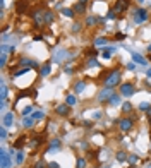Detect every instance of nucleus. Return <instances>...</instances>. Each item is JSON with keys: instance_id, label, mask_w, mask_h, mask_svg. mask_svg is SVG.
Segmentation results:
<instances>
[{"instance_id": "obj_36", "label": "nucleus", "mask_w": 151, "mask_h": 168, "mask_svg": "<svg viewBox=\"0 0 151 168\" xmlns=\"http://www.w3.org/2000/svg\"><path fill=\"white\" fill-rule=\"evenodd\" d=\"M31 111H33V106L29 105V106H26V108H22V111H21V113H22V117H27L29 113H31Z\"/></svg>"}, {"instance_id": "obj_22", "label": "nucleus", "mask_w": 151, "mask_h": 168, "mask_svg": "<svg viewBox=\"0 0 151 168\" xmlns=\"http://www.w3.org/2000/svg\"><path fill=\"white\" fill-rule=\"evenodd\" d=\"M62 16H65V17H70V19H72V17L76 16V12H74V9H62Z\"/></svg>"}, {"instance_id": "obj_13", "label": "nucleus", "mask_w": 151, "mask_h": 168, "mask_svg": "<svg viewBox=\"0 0 151 168\" xmlns=\"http://www.w3.org/2000/svg\"><path fill=\"white\" fill-rule=\"evenodd\" d=\"M72 9H74L76 14H84V12H86V4H84V2H77Z\"/></svg>"}, {"instance_id": "obj_54", "label": "nucleus", "mask_w": 151, "mask_h": 168, "mask_svg": "<svg viewBox=\"0 0 151 168\" xmlns=\"http://www.w3.org/2000/svg\"><path fill=\"white\" fill-rule=\"evenodd\" d=\"M149 125H151V117H149Z\"/></svg>"}, {"instance_id": "obj_48", "label": "nucleus", "mask_w": 151, "mask_h": 168, "mask_svg": "<svg viewBox=\"0 0 151 168\" xmlns=\"http://www.w3.org/2000/svg\"><path fill=\"white\" fill-rule=\"evenodd\" d=\"M127 69H129V70H134L136 65H134V63H129V65H127Z\"/></svg>"}, {"instance_id": "obj_4", "label": "nucleus", "mask_w": 151, "mask_h": 168, "mask_svg": "<svg viewBox=\"0 0 151 168\" xmlns=\"http://www.w3.org/2000/svg\"><path fill=\"white\" fill-rule=\"evenodd\" d=\"M119 91H120V95L122 96L129 98V96H132L136 93V86L132 82H124V84H120L119 86Z\"/></svg>"}, {"instance_id": "obj_46", "label": "nucleus", "mask_w": 151, "mask_h": 168, "mask_svg": "<svg viewBox=\"0 0 151 168\" xmlns=\"http://www.w3.org/2000/svg\"><path fill=\"white\" fill-rule=\"evenodd\" d=\"M115 40H125V34L124 33H117V34H115Z\"/></svg>"}, {"instance_id": "obj_18", "label": "nucleus", "mask_w": 151, "mask_h": 168, "mask_svg": "<svg viewBox=\"0 0 151 168\" xmlns=\"http://www.w3.org/2000/svg\"><path fill=\"white\" fill-rule=\"evenodd\" d=\"M127 158H129V154L125 151H117V161L124 163V161H127Z\"/></svg>"}, {"instance_id": "obj_20", "label": "nucleus", "mask_w": 151, "mask_h": 168, "mask_svg": "<svg viewBox=\"0 0 151 168\" xmlns=\"http://www.w3.org/2000/svg\"><path fill=\"white\" fill-rule=\"evenodd\" d=\"M26 7H27V0H19V2H17V12H19V14H22Z\"/></svg>"}, {"instance_id": "obj_21", "label": "nucleus", "mask_w": 151, "mask_h": 168, "mask_svg": "<svg viewBox=\"0 0 151 168\" xmlns=\"http://www.w3.org/2000/svg\"><path fill=\"white\" fill-rule=\"evenodd\" d=\"M33 124H34V118H33V117H24V120H22V125L26 127V129H31L33 127Z\"/></svg>"}, {"instance_id": "obj_35", "label": "nucleus", "mask_w": 151, "mask_h": 168, "mask_svg": "<svg viewBox=\"0 0 151 168\" xmlns=\"http://www.w3.org/2000/svg\"><path fill=\"white\" fill-rule=\"evenodd\" d=\"M5 63H7V53H2V55H0V67L4 69Z\"/></svg>"}, {"instance_id": "obj_47", "label": "nucleus", "mask_w": 151, "mask_h": 168, "mask_svg": "<svg viewBox=\"0 0 151 168\" xmlns=\"http://www.w3.org/2000/svg\"><path fill=\"white\" fill-rule=\"evenodd\" d=\"M82 125L86 127V129H89V127H91V125H93V124H91V122H82Z\"/></svg>"}, {"instance_id": "obj_55", "label": "nucleus", "mask_w": 151, "mask_h": 168, "mask_svg": "<svg viewBox=\"0 0 151 168\" xmlns=\"http://www.w3.org/2000/svg\"><path fill=\"white\" fill-rule=\"evenodd\" d=\"M149 60H151V53H149Z\"/></svg>"}, {"instance_id": "obj_41", "label": "nucleus", "mask_w": 151, "mask_h": 168, "mask_svg": "<svg viewBox=\"0 0 151 168\" xmlns=\"http://www.w3.org/2000/svg\"><path fill=\"white\" fill-rule=\"evenodd\" d=\"M115 14H117V12L113 11V9H112V11H108L107 12V19H115V17H117Z\"/></svg>"}, {"instance_id": "obj_3", "label": "nucleus", "mask_w": 151, "mask_h": 168, "mask_svg": "<svg viewBox=\"0 0 151 168\" xmlns=\"http://www.w3.org/2000/svg\"><path fill=\"white\" fill-rule=\"evenodd\" d=\"M148 17H149V12L146 11L144 7H137L134 11V22L136 24H143L144 21H148Z\"/></svg>"}, {"instance_id": "obj_9", "label": "nucleus", "mask_w": 151, "mask_h": 168, "mask_svg": "<svg viewBox=\"0 0 151 168\" xmlns=\"http://www.w3.org/2000/svg\"><path fill=\"white\" fill-rule=\"evenodd\" d=\"M55 113L60 117H67L70 113V106L67 105V103H64V105H59L57 108H55Z\"/></svg>"}, {"instance_id": "obj_50", "label": "nucleus", "mask_w": 151, "mask_h": 168, "mask_svg": "<svg viewBox=\"0 0 151 168\" xmlns=\"http://www.w3.org/2000/svg\"><path fill=\"white\" fill-rule=\"evenodd\" d=\"M146 76H148V77H151V69H148V70H146Z\"/></svg>"}, {"instance_id": "obj_7", "label": "nucleus", "mask_w": 151, "mask_h": 168, "mask_svg": "<svg viewBox=\"0 0 151 168\" xmlns=\"http://www.w3.org/2000/svg\"><path fill=\"white\" fill-rule=\"evenodd\" d=\"M0 158H2V168H11L12 166V153L9 154V153L2 147V154H0Z\"/></svg>"}, {"instance_id": "obj_6", "label": "nucleus", "mask_w": 151, "mask_h": 168, "mask_svg": "<svg viewBox=\"0 0 151 168\" xmlns=\"http://www.w3.org/2000/svg\"><path fill=\"white\" fill-rule=\"evenodd\" d=\"M130 2L129 0H117L115 4H113V11L117 12V14H120V12H125L127 9H129Z\"/></svg>"}, {"instance_id": "obj_43", "label": "nucleus", "mask_w": 151, "mask_h": 168, "mask_svg": "<svg viewBox=\"0 0 151 168\" xmlns=\"http://www.w3.org/2000/svg\"><path fill=\"white\" fill-rule=\"evenodd\" d=\"M0 137H2V139L7 137V127H2V129H0Z\"/></svg>"}, {"instance_id": "obj_5", "label": "nucleus", "mask_w": 151, "mask_h": 168, "mask_svg": "<svg viewBox=\"0 0 151 168\" xmlns=\"http://www.w3.org/2000/svg\"><path fill=\"white\" fill-rule=\"evenodd\" d=\"M113 95H115V93L112 91V88H107V86H105V89H101L98 93V101H100V103H107V101L112 100Z\"/></svg>"}, {"instance_id": "obj_33", "label": "nucleus", "mask_w": 151, "mask_h": 168, "mask_svg": "<svg viewBox=\"0 0 151 168\" xmlns=\"http://www.w3.org/2000/svg\"><path fill=\"white\" fill-rule=\"evenodd\" d=\"M22 160H24V153L19 151V153L16 154V163H17V165H22Z\"/></svg>"}, {"instance_id": "obj_26", "label": "nucleus", "mask_w": 151, "mask_h": 168, "mask_svg": "<svg viewBox=\"0 0 151 168\" xmlns=\"http://www.w3.org/2000/svg\"><path fill=\"white\" fill-rule=\"evenodd\" d=\"M65 55H67V50H59V52L55 53V60H57V62H60V60L65 57Z\"/></svg>"}, {"instance_id": "obj_30", "label": "nucleus", "mask_w": 151, "mask_h": 168, "mask_svg": "<svg viewBox=\"0 0 151 168\" xmlns=\"http://www.w3.org/2000/svg\"><path fill=\"white\" fill-rule=\"evenodd\" d=\"M33 118H34V120H41V118H45V111L43 110L34 111V113H33Z\"/></svg>"}, {"instance_id": "obj_19", "label": "nucleus", "mask_w": 151, "mask_h": 168, "mask_svg": "<svg viewBox=\"0 0 151 168\" xmlns=\"http://www.w3.org/2000/svg\"><path fill=\"white\" fill-rule=\"evenodd\" d=\"M7 93H9L7 86L5 84H2V88H0V100L2 101H7Z\"/></svg>"}, {"instance_id": "obj_15", "label": "nucleus", "mask_w": 151, "mask_h": 168, "mask_svg": "<svg viewBox=\"0 0 151 168\" xmlns=\"http://www.w3.org/2000/svg\"><path fill=\"white\" fill-rule=\"evenodd\" d=\"M21 65H24V67H33V69L38 67V63L34 62V60H29V58H21Z\"/></svg>"}, {"instance_id": "obj_25", "label": "nucleus", "mask_w": 151, "mask_h": 168, "mask_svg": "<svg viewBox=\"0 0 151 168\" xmlns=\"http://www.w3.org/2000/svg\"><path fill=\"white\" fill-rule=\"evenodd\" d=\"M113 53H115V48H113V47H112V48H105V50H103V57H105V58H110Z\"/></svg>"}, {"instance_id": "obj_12", "label": "nucleus", "mask_w": 151, "mask_h": 168, "mask_svg": "<svg viewBox=\"0 0 151 168\" xmlns=\"http://www.w3.org/2000/svg\"><path fill=\"white\" fill-rule=\"evenodd\" d=\"M132 60H134V63H139V65H146L148 63V60H146L143 55H139V53H132Z\"/></svg>"}, {"instance_id": "obj_8", "label": "nucleus", "mask_w": 151, "mask_h": 168, "mask_svg": "<svg viewBox=\"0 0 151 168\" xmlns=\"http://www.w3.org/2000/svg\"><path fill=\"white\" fill-rule=\"evenodd\" d=\"M33 19L36 26H43L45 24V11H34L33 12Z\"/></svg>"}, {"instance_id": "obj_37", "label": "nucleus", "mask_w": 151, "mask_h": 168, "mask_svg": "<svg viewBox=\"0 0 151 168\" xmlns=\"http://www.w3.org/2000/svg\"><path fill=\"white\" fill-rule=\"evenodd\" d=\"M137 160H139V158L136 156V154H129V158H127V161H129L130 165H134V163H137Z\"/></svg>"}, {"instance_id": "obj_11", "label": "nucleus", "mask_w": 151, "mask_h": 168, "mask_svg": "<svg viewBox=\"0 0 151 168\" xmlns=\"http://www.w3.org/2000/svg\"><path fill=\"white\" fill-rule=\"evenodd\" d=\"M50 72H52V62H47L45 65L40 67V76H41V77H47Z\"/></svg>"}, {"instance_id": "obj_31", "label": "nucleus", "mask_w": 151, "mask_h": 168, "mask_svg": "<svg viewBox=\"0 0 151 168\" xmlns=\"http://www.w3.org/2000/svg\"><path fill=\"white\" fill-rule=\"evenodd\" d=\"M59 147H60V141H59V139H55V141L50 142V149H48L47 153H50L52 149H59Z\"/></svg>"}, {"instance_id": "obj_38", "label": "nucleus", "mask_w": 151, "mask_h": 168, "mask_svg": "<svg viewBox=\"0 0 151 168\" xmlns=\"http://www.w3.org/2000/svg\"><path fill=\"white\" fill-rule=\"evenodd\" d=\"M81 31V22H74V26H72V33H79Z\"/></svg>"}, {"instance_id": "obj_28", "label": "nucleus", "mask_w": 151, "mask_h": 168, "mask_svg": "<svg viewBox=\"0 0 151 168\" xmlns=\"http://www.w3.org/2000/svg\"><path fill=\"white\" fill-rule=\"evenodd\" d=\"M76 168H86V158H77Z\"/></svg>"}, {"instance_id": "obj_2", "label": "nucleus", "mask_w": 151, "mask_h": 168, "mask_svg": "<svg viewBox=\"0 0 151 168\" xmlns=\"http://www.w3.org/2000/svg\"><path fill=\"white\" fill-rule=\"evenodd\" d=\"M117 125L122 132H129L134 125V117H122V118L117 120Z\"/></svg>"}, {"instance_id": "obj_45", "label": "nucleus", "mask_w": 151, "mask_h": 168, "mask_svg": "<svg viewBox=\"0 0 151 168\" xmlns=\"http://www.w3.org/2000/svg\"><path fill=\"white\" fill-rule=\"evenodd\" d=\"M151 106H149V103H141L139 105V110H149Z\"/></svg>"}, {"instance_id": "obj_27", "label": "nucleus", "mask_w": 151, "mask_h": 168, "mask_svg": "<svg viewBox=\"0 0 151 168\" xmlns=\"http://www.w3.org/2000/svg\"><path fill=\"white\" fill-rule=\"evenodd\" d=\"M122 111H124V113H130V111H132V105H130L129 101L122 103Z\"/></svg>"}, {"instance_id": "obj_52", "label": "nucleus", "mask_w": 151, "mask_h": 168, "mask_svg": "<svg viewBox=\"0 0 151 168\" xmlns=\"http://www.w3.org/2000/svg\"><path fill=\"white\" fill-rule=\"evenodd\" d=\"M79 2H84V4H86V2H88V0H79Z\"/></svg>"}, {"instance_id": "obj_39", "label": "nucleus", "mask_w": 151, "mask_h": 168, "mask_svg": "<svg viewBox=\"0 0 151 168\" xmlns=\"http://www.w3.org/2000/svg\"><path fill=\"white\" fill-rule=\"evenodd\" d=\"M47 168H60V165L57 161H48L47 163Z\"/></svg>"}, {"instance_id": "obj_51", "label": "nucleus", "mask_w": 151, "mask_h": 168, "mask_svg": "<svg viewBox=\"0 0 151 168\" xmlns=\"http://www.w3.org/2000/svg\"><path fill=\"white\" fill-rule=\"evenodd\" d=\"M146 115H148V118H149V117H151V108H149V110H148V111H146Z\"/></svg>"}, {"instance_id": "obj_1", "label": "nucleus", "mask_w": 151, "mask_h": 168, "mask_svg": "<svg viewBox=\"0 0 151 168\" xmlns=\"http://www.w3.org/2000/svg\"><path fill=\"white\" fill-rule=\"evenodd\" d=\"M120 81H122V72L119 69H113L112 72L105 77V86L107 88H115V86H120Z\"/></svg>"}, {"instance_id": "obj_29", "label": "nucleus", "mask_w": 151, "mask_h": 168, "mask_svg": "<svg viewBox=\"0 0 151 168\" xmlns=\"http://www.w3.org/2000/svg\"><path fill=\"white\" fill-rule=\"evenodd\" d=\"M76 101H77V100H76V96H74V95H69L67 98H65V103H67L69 106H74V105H76Z\"/></svg>"}, {"instance_id": "obj_16", "label": "nucleus", "mask_w": 151, "mask_h": 168, "mask_svg": "<svg viewBox=\"0 0 151 168\" xmlns=\"http://www.w3.org/2000/svg\"><path fill=\"white\" fill-rule=\"evenodd\" d=\"M55 21V14L52 11H45V24H52Z\"/></svg>"}, {"instance_id": "obj_10", "label": "nucleus", "mask_w": 151, "mask_h": 168, "mask_svg": "<svg viewBox=\"0 0 151 168\" xmlns=\"http://www.w3.org/2000/svg\"><path fill=\"white\" fill-rule=\"evenodd\" d=\"M12 124H14V113H12V111H7L5 115H4V118H2V125L11 127Z\"/></svg>"}, {"instance_id": "obj_49", "label": "nucleus", "mask_w": 151, "mask_h": 168, "mask_svg": "<svg viewBox=\"0 0 151 168\" xmlns=\"http://www.w3.org/2000/svg\"><path fill=\"white\" fill-rule=\"evenodd\" d=\"M41 40H43V36H41V34H40V36H34V41H41Z\"/></svg>"}, {"instance_id": "obj_32", "label": "nucleus", "mask_w": 151, "mask_h": 168, "mask_svg": "<svg viewBox=\"0 0 151 168\" xmlns=\"http://www.w3.org/2000/svg\"><path fill=\"white\" fill-rule=\"evenodd\" d=\"M26 72H29V69H27V67H22V69H19L17 72L12 74V77H19V76H22V74H26Z\"/></svg>"}, {"instance_id": "obj_23", "label": "nucleus", "mask_w": 151, "mask_h": 168, "mask_svg": "<svg viewBox=\"0 0 151 168\" xmlns=\"http://www.w3.org/2000/svg\"><path fill=\"white\" fill-rule=\"evenodd\" d=\"M0 50H2V53H11V55L14 53V47H11V45H5V43L0 47Z\"/></svg>"}, {"instance_id": "obj_34", "label": "nucleus", "mask_w": 151, "mask_h": 168, "mask_svg": "<svg viewBox=\"0 0 151 168\" xmlns=\"http://www.w3.org/2000/svg\"><path fill=\"white\" fill-rule=\"evenodd\" d=\"M45 166H47V163H45L43 158H40V160H38V161L34 163V168H45Z\"/></svg>"}, {"instance_id": "obj_24", "label": "nucleus", "mask_w": 151, "mask_h": 168, "mask_svg": "<svg viewBox=\"0 0 151 168\" xmlns=\"http://www.w3.org/2000/svg\"><path fill=\"white\" fill-rule=\"evenodd\" d=\"M100 21H101V19H98V17L89 16V17L86 19V24H88V26H95V24H96V22H100Z\"/></svg>"}, {"instance_id": "obj_14", "label": "nucleus", "mask_w": 151, "mask_h": 168, "mask_svg": "<svg viewBox=\"0 0 151 168\" xmlns=\"http://www.w3.org/2000/svg\"><path fill=\"white\" fill-rule=\"evenodd\" d=\"M26 141H27V136H19V137H17V141L14 142V147H16V149H21V147H24Z\"/></svg>"}, {"instance_id": "obj_44", "label": "nucleus", "mask_w": 151, "mask_h": 168, "mask_svg": "<svg viewBox=\"0 0 151 168\" xmlns=\"http://www.w3.org/2000/svg\"><path fill=\"white\" fill-rule=\"evenodd\" d=\"M95 43H96V45H105V43H108V41L105 40V38H96V40H95Z\"/></svg>"}, {"instance_id": "obj_17", "label": "nucleus", "mask_w": 151, "mask_h": 168, "mask_svg": "<svg viewBox=\"0 0 151 168\" xmlns=\"http://www.w3.org/2000/svg\"><path fill=\"white\" fill-rule=\"evenodd\" d=\"M84 88H86V82H84V81H79V82H76L74 91L79 95V93H82V91H84Z\"/></svg>"}, {"instance_id": "obj_53", "label": "nucleus", "mask_w": 151, "mask_h": 168, "mask_svg": "<svg viewBox=\"0 0 151 168\" xmlns=\"http://www.w3.org/2000/svg\"><path fill=\"white\" fill-rule=\"evenodd\" d=\"M148 50H149V52H151V45H149V47H148Z\"/></svg>"}, {"instance_id": "obj_40", "label": "nucleus", "mask_w": 151, "mask_h": 168, "mask_svg": "<svg viewBox=\"0 0 151 168\" xmlns=\"http://www.w3.org/2000/svg\"><path fill=\"white\" fill-rule=\"evenodd\" d=\"M93 65L98 67V62H96V58H95V57H91V58H89V62H88V67H93Z\"/></svg>"}, {"instance_id": "obj_42", "label": "nucleus", "mask_w": 151, "mask_h": 168, "mask_svg": "<svg viewBox=\"0 0 151 168\" xmlns=\"http://www.w3.org/2000/svg\"><path fill=\"white\" fill-rule=\"evenodd\" d=\"M108 103H110V105H117V103H119V96L113 95V96H112V100L108 101Z\"/></svg>"}]
</instances>
